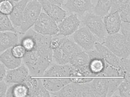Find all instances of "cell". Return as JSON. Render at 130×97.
I'll return each mask as SVG.
<instances>
[{
	"mask_svg": "<svg viewBox=\"0 0 130 97\" xmlns=\"http://www.w3.org/2000/svg\"><path fill=\"white\" fill-rule=\"evenodd\" d=\"M124 78H108V86L107 97H111L117 91L118 87Z\"/></svg>",
	"mask_w": 130,
	"mask_h": 97,
	"instance_id": "cell-27",
	"label": "cell"
},
{
	"mask_svg": "<svg viewBox=\"0 0 130 97\" xmlns=\"http://www.w3.org/2000/svg\"><path fill=\"white\" fill-rule=\"evenodd\" d=\"M73 35L74 41L86 52L94 49L96 42L101 43L100 40L86 27L78 29Z\"/></svg>",
	"mask_w": 130,
	"mask_h": 97,
	"instance_id": "cell-6",
	"label": "cell"
},
{
	"mask_svg": "<svg viewBox=\"0 0 130 97\" xmlns=\"http://www.w3.org/2000/svg\"><path fill=\"white\" fill-rule=\"evenodd\" d=\"M32 30L37 33L53 36L59 32L58 25L45 12H42L33 26Z\"/></svg>",
	"mask_w": 130,
	"mask_h": 97,
	"instance_id": "cell-7",
	"label": "cell"
},
{
	"mask_svg": "<svg viewBox=\"0 0 130 97\" xmlns=\"http://www.w3.org/2000/svg\"><path fill=\"white\" fill-rule=\"evenodd\" d=\"M18 33L10 31L0 32V53L18 44Z\"/></svg>",
	"mask_w": 130,
	"mask_h": 97,
	"instance_id": "cell-15",
	"label": "cell"
},
{
	"mask_svg": "<svg viewBox=\"0 0 130 97\" xmlns=\"http://www.w3.org/2000/svg\"><path fill=\"white\" fill-rule=\"evenodd\" d=\"M10 1L12 2L13 3H16V2H18L20 1L21 0H10Z\"/></svg>",
	"mask_w": 130,
	"mask_h": 97,
	"instance_id": "cell-41",
	"label": "cell"
},
{
	"mask_svg": "<svg viewBox=\"0 0 130 97\" xmlns=\"http://www.w3.org/2000/svg\"><path fill=\"white\" fill-rule=\"evenodd\" d=\"M118 76H124V78L130 81V56L120 59V67L118 69Z\"/></svg>",
	"mask_w": 130,
	"mask_h": 97,
	"instance_id": "cell-25",
	"label": "cell"
},
{
	"mask_svg": "<svg viewBox=\"0 0 130 97\" xmlns=\"http://www.w3.org/2000/svg\"><path fill=\"white\" fill-rule=\"evenodd\" d=\"M48 1L61 7L64 3L65 0H47Z\"/></svg>",
	"mask_w": 130,
	"mask_h": 97,
	"instance_id": "cell-40",
	"label": "cell"
},
{
	"mask_svg": "<svg viewBox=\"0 0 130 97\" xmlns=\"http://www.w3.org/2000/svg\"><path fill=\"white\" fill-rule=\"evenodd\" d=\"M118 69L106 63L103 76H118Z\"/></svg>",
	"mask_w": 130,
	"mask_h": 97,
	"instance_id": "cell-35",
	"label": "cell"
},
{
	"mask_svg": "<svg viewBox=\"0 0 130 97\" xmlns=\"http://www.w3.org/2000/svg\"><path fill=\"white\" fill-rule=\"evenodd\" d=\"M81 23L78 15L72 13L59 24L58 34L64 36H70L77 30Z\"/></svg>",
	"mask_w": 130,
	"mask_h": 97,
	"instance_id": "cell-9",
	"label": "cell"
},
{
	"mask_svg": "<svg viewBox=\"0 0 130 97\" xmlns=\"http://www.w3.org/2000/svg\"><path fill=\"white\" fill-rule=\"evenodd\" d=\"M74 67L69 64L60 65L52 63L43 75L47 76H74Z\"/></svg>",
	"mask_w": 130,
	"mask_h": 97,
	"instance_id": "cell-12",
	"label": "cell"
},
{
	"mask_svg": "<svg viewBox=\"0 0 130 97\" xmlns=\"http://www.w3.org/2000/svg\"><path fill=\"white\" fill-rule=\"evenodd\" d=\"M102 44L120 58L130 56V41L120 33L107 35Z\"/></svg>",
	"mask_w": 130,
	"mask_h": 97,
	"instance_id": "cell-2",
	"label": "cell"
},
{
	"mask_svg": "<svg viewBox=\"0 0 130 97\" xmlns=\"http://www.w3.org/2000/svg\"><path fill=\"white\" fill-rule=\"evenodd\" d=\"M50 96V93L44 87L41 79L39 78L38 86L32 97H49Z\"/></svg>",
	"mask_w": 130,
	"mask_h": 97,
	"instance_id": "cell-31",
	"label": "cell"
},
{
	"mask_svg": "<svg viewBox=\"0 0 130 97\" xmlns=\"http://www.w3.org/2000/svg\"><path fill=\"white\" fill-rule=\"evenodd\" d=\"M45 13L47 14L57 24H59L66 17L67 11L58 5L47 0H38Z\"/></svg>",
	"mask_w": 130,
	"mask_h": 97,
	"instance_id": "cell-10",
	"label": "cell"
},
{
	"mask_svg": "<svg viewBox=\"0 0 130 97\" xmlns=\"http://www.w3.org/2000/svg\"><path fill=\"white\" fill-rule=\"evenodd\" d=\"M39 78H35L28 76L24 82L29 90L28 97H32L38 86Z\"/></svg>",
	"mask_w": 130,
	"mask_h": 97,
	"instance_id": "cell-28",
	"label": "cell"
},
{
	"mask_svg": "<svg viewBox=\"0 0 130 97\" xmlns=\"http://www.w3.org/2000/svg\"><path fill=\"white\" fill-rule=\"evenodd\" d=\"M106 63L101 56L90 58L88 66L91 76H103Z\"/></svg>",
	"mask_w": 130,
	"mask_h": 97,
	"instance_id": "cell-20",
	"label": "cell"
},
{
	"mask_svg": "<svg viewBox=\"0 0 130 97\" xmlns=\"http://www.w3.org/2000/svg\"><path fill=\"white\" fill-rule=\"evenodd\" d=\"M70 13L82 16L93 10L94 5L91 0H65L62 6Z\"/></svg>",
	"mask_w": 130,
	"mask_h": 97,
	"instance_id": "cell-8",
	"label": "cell"
},
{
	"mask_svg": "<svg viewBox=\"0 0 130 97\" xmlns=\"http://www.w3.org/2000/svg\"><path fill=\"white\" fill-rule=\"evenodd\" d=\"M81 22L100 40L102 43L103 39L107 35L103 18L89 12L83 17Z\"/></svg>",
	"mask_w": 130,
	"mask_h": 97,
	"instance_id": "cell-5",
	"label": "cell"
},
{
	"mask_svg": "<svg viewBox=\"0 0 130 97\" xmlns=\"http://www.w3.org/2000/svg\"><path fill=\"white\" fill-rule=\"evenodd\" d=\"M122 22H130V4L119 12Z\"/></svg>",
	"mask_w": 130,
	"mask_h": 97,
	"instance_id": "cell-34",
	"label": "cell"
},
{
	"mask_svg": "<svg viewBox=\"0 0 130 97\" xmlns=\"http://www.w3.org/2000/svg\"><path fill=\"white\" fill-rule=\"evenodd\" d=\"M103 18V22L108 35L118 33L120 30L122 23L119 12H110Z\"/></svg>",
	"mask_w": 130,
	"mask_h": 97,
	"instance_id": "cell-13",
	"label": "cell"
},
{
	"mask_svg": "<svg viewBox=\"0 0 130 97\" xmlns=\"http://www.w3.org/2000/svg\"><path fill=\"white\" fill-rule=\"evenodd\" d=\"M36 41L33 49L26 52L22 59L31 75L42 76L53 63V51L50 47L52 36L42 35L30 29Z\"/></svg>",
	"mask_w": 130,
	"mask_h": 97,
	"instance_id": "cell-1",
	"label": "cell"
},
{
	"mask_svg": "<svg viewBox=\"0 0 130 97\" xmlns=\"http://www.w3.org/2000/svg\"><path fill=\"white\" fill-rule=\"evenodd\" d=\"M72 83L77 84H84L90 82L93 78H71Z\"/></svg>",
	"mask_w": 130,
	"mask_h": 97,
	"instance_id": "cell-38",
	"label": "cell"
},
{
	"mask_svg": "<svg viewBox=\"0 0 130 97\" xmlns=\"http://www.w3.org/2000/svg\"><path fill=\"white\" fill-rule=\"evenodd\" d=\"M112 2V0H98L93 9V13L103 18L109 14Z\"/></svg>",
	"mask_w": 130,
	"mask_h": 97,
	"instance_id": "cell-24",
	"label": "cell"
},
{
	"mask_svg": "<svg viewBox=\"0 0 130 97\" xmlns=\"http://www.w3.org/2000/svg\"><path fill=\"white\" fill-rule=\"evenodd\" d=\"M22 59L15 57L11 52V48L6 50L0 55V62L8 69H14L21 64Z\"/></svg>",
	"mask_w": 130,
	"mask_h": 97,
	"instance_id": "cell-21",
	"label": "cell"
},
{
	"mask_svg": "<svg viewBox=\"0 0 130 97\" xmlns=\"http://www.w3.org/2000/svg\"><path fill=\"white\" fill-rule=\"evenodd\" d=\"M94 47L106 62L116 68L120 67V57L102 43L96 42Z\"/></svg>",
	"mask_w": 130,
	"mask_h": 97,
	"instance_id": "cell-16",
	"label": "cell"
},
{
	"mask_svg": "<svg viewBox=\"0 0 130 97\" xmlns=\"http://www.w3.org/2000/svg\"><path fill=\"white\" fill-rule=\"evenodd\" d=\"M120 96L130 97V81L125 79L122 81L118 88Z\"/></svg>",
	"mask_w": 130,
	"mask_h": 97,
	"instance_id": "cell-30",
	"label": "cell"
},
{
	"mask_svg": "<svg viewBox=\"0 0 130 97\" xmlns=\"http://www.w3.org/2000/svg\"><path fill=\"white\" fill-rule=\"evenodd\" d=\"M59 47L69 57V60L71 57L76 53L83 50L73 39L69 38L68 36L62 35H61Z\"/></svg>",
	"mask_w": 130,
	"mask_h": 97,
	"instance_id": "cell-18",
	"label": "cell"
},
{
	"mask_svg": "<svg viewBox=\"0 0 130 97\" xmlns=\"http://www.w3.org/2000/svg\"><path fill=\"white\" fill-rule=\"evenodd\" d=\"M28 68L24 65L7 71L4 81L7 83H19L23 82L29 76Z\"/></svg>",
	"mask_w": 130,
	"mask_h": 97,
	"instance_id": "cell-11",
	"label": "cell"
},
{
	"mask_svg": "<svg viewBox=\"0 0 130 97\" xmlns=\"http://www.w3.org/2000/svg\"><path fill=\"white\" fill-rule=\"evenodd\" d=\"M12 53L17 58L22 59L26 53L25 48L21 44H17L11 48Z\"/></svg>",
	"mask_w": 130,
	"mask_h": 97,
	"instance_id": "cell-33",
	"label": "cell"
},
{
	"mask_svg": "<svg viewBox=\"0 0 130 97\" xmlns=\"http://www.w3.org/2000/svg\"><path fill=\"white\" fill-rule=\"evenodd\" d=\"M5 1V0H0V2L2 1Z\"/></svg>",
	"mask_w": 130,
	"mask_h": 97,
	"instance_id": "cell-42",
	"label": "cell"
},
{
	"mask_svg": "<svg viewBox=\"0 0 130 97\" xmlns=\"http://www.w3.org/2000/svg\"><path fill=\"white\" fill-rule=\"evenodd\" d=\"M130 0H112L110 8L111 12H120L130 4Z\"/></svg>",
	"mask_w": 130,
	"mask_h": 97,
	"instance_id": "cell-29",
	"label": "cell"
},
{
	"mask_svg": "<svg viewBox=\"0 0 130 97\" xmlns=\"http://www.w3.org/2000/svg\"><path fill=\"white\" fill-rule=\"evenodd\" d=\"M30 0H21L13 3V10L9 18L15 28H19L21 24L23 14L27 5Z\"/></svg>",
	"mask_w": 130,
	"mask_h": 97,
	"instance_id": "cell-14",
	"label": "cell"
},
{
	"mask_svg": "<svg viewBox=\"0 0 130 97\" xmlns=\"http://www.w3.org/2000/svg\"><path fill=\"white\" fill-rule=\"evenodd\" d=\"M91 90L94 96L105 97L108 91V78H100L93 79L90 82Z\"/></svg>",
	"mask_w": 130,
	"mask_h": 97,
	"instance_id": "cell-19",
	"label": "cell"
},
{
	"mask_svg": "<svg viewBox=\"0 0 130 97\" xmlns=\"http://www.w3.org/2000/svg\"><path fill=\"white\" fill-rule=\"evenodd\" d=\"M121 34L127 40L130 41V23L122 22L120 29Z\"/></svg>",
	"mask_w": 130,
	"mask_h": 97,
	"instance_id": "cell-36",
	"label": "cell"
},
{
	"mask_svg": "<svg viewBox=\"0 0 130 97\" xmlns=\"http://www.w3.org/2000/svg\"><path fill=\"white\" fill-rule=\"evenodd\" d=\"M50 93L54 97H94L91 90L90 82L84 84L71 83L58 91Z\"/></svg>",
	"mask_w": 130,
	"mask_h": 97,
	"instance_id": "cell-3",
	"label": "cell"
},
{
	"mask_svg": "<svg viewBox=\"0 0 130 97\" xmlns=\"http://www.w3.org/2000/svg\"><path fill=\"white\" fill-rule=\"evenodd\" d=\"M7 31L19 33L12 25L8 15L0 13V32Z\"/></svg>",
	"mask_w": 130,
	"mask_h": 97,
	"instance_id": "cell-26",
	"label": "cell"
},
{
	"mask_svg": "<svg viewBox=\"0 0 130 97\" xmlns=\"http://www.w3.org/2000/svg\"><path fill=\"white\" fill-rule=\"evenodd\" d=\"M29 90L24 83H16L7 89L6 97H28Z\"/></svg>",
	"mask_w": 130,
	"mask_h": 97,
	"instance_id": "cell-22",
	"label": "cell"
},
{
	"mask_svg": "<svg viewBox=\"0 0 130 97\" xmlns=\"http://www.w3.org/2000/svg\"><path fill=\"white\" fill-rule=\"evenodd\" d=\"M42 10L41 5L38 0H30L25 8L19 33L24 34L33 26Z\"/></svg>",
	"mask_w": 130,
	"mask_h": 97,
	"instance_id": "cell-4",
	"label": "cell"
},
{
	"mask_svg": "<svg viewBox=\"0 0 130 97\" xmlns=\"http://www.w3.org/2000/svg\"><path fill=\"white\" fill-rule=\"evenodd\" d=\"M7 86L5 81L0 82V97H6Z\"/></svg>",
	"mask_w": 130,
	"mask_h": 97,
	"instance_id": "cell-37",
	"label": "cell"
},
{
	"mask_svg": "<svg viewBox=\"0 0 130 97\" xmlns=\"http://www.w3.org/2000/svg\"><path fill=\"white\" fill-rule=\"evenodd\" d=\"M41 80L44 87L50 92L58 91L66 85L72 83L71 78H45Z\"/></svg>",
	"mask_w": 130,
	"mask_h": 97,
	"instance_id": "cell-17",
	"label": "cell"
},
{
	"mask_svg": "<svg viewBox=\"0 0 130 97\" xmlns=\"http://www.w3.org/2000/svg\"><path fill=\"white\" fill-rule=\"evenodd\" d=\"M6 67L1 62H0V82L3 81L6 73Z\"/></svg>",
	"mask_w": 130,
	"mask_h": 97,
	"instance_id": "cell-39",
	"label": "cell"
},
{
	"mask_svg": "<svg viewBox=\"0 0 130 97\" xmlns=\"http://www.w3.org/2000/svg\"><path fill=\"white\" fill-rule=\"evenodd\" d=\"M89 57L88 53L83 50L76 53L70 59L69 63L75 67H80L88 64Z\"/></svg>",
	"mask_w": 130,
	"mask_h": 97,
	"instance_id": "cell-23",
	"label": "cell"
},
{
	"mask_svg": "<svg viewBox=\"0 0 130 97\" xmlns=\"http://www.w3.org/2000/svg\"><path fill=\"white\" fill-rule=\"evenodd\" d=\"M14 4L10 0H5L0 2V13L9 15L13 10Z\"/></svg>",
	"mask_w": 130,
	"mask_h": 97,
	"instance_id": "cell-32",
	"label": "cell"
}]
</instances>
